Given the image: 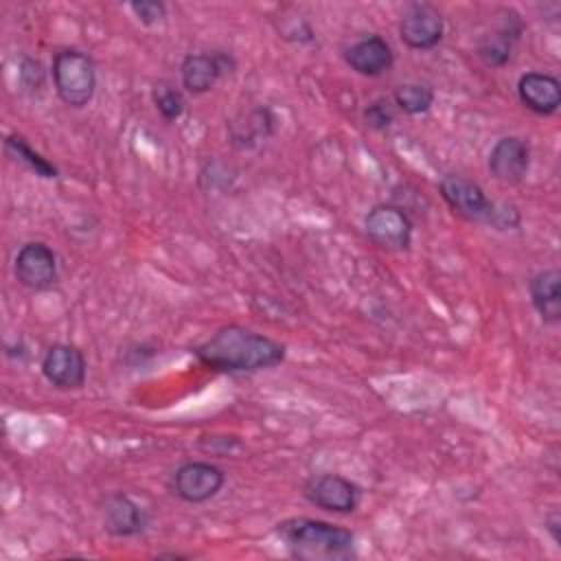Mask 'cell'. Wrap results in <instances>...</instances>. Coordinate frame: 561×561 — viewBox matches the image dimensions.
Listing matches in <instances>:
<instances>
[{"label":"cell","mask_w":561,"mask_h":561,"mask_svg":"<svg viewBox=\"0 0 561 561\" xmlns=\"http://www.w3.org/2000/svg\"><path fill=\"white\" fill-rule=\"evenodd\" d=\"M285 344L241 324H226L193 348L199 364L228 375L274 368L285 362Z\"/></svg>","instance_id":"6da1fadb"},{"label":"cell","mask_w":561,"mask_h":561,"mask_svg":"<svg viewBox=\"0 0 561 561\" xmlns=\"http://www.w3.org/2000/svg\"><path fill=\"white\" fill-rule=\"evenodd\" d=\"M287 552L305 561H342L355 554V535L337 524L313 517H289L276 524Z\"/></svg>","instance_id":"7a4b0ae2"},{"label":"cell","mask_w":561,"mask_h":561,"mask_svg":"<svg viewBox=\"0 0 561 561\" xmlns=\"http://www.w3.org/2000/svg\"><path fill=\"white\" fill-rule=\"evenodd\" d=\"M440 197L447 202V206L462 219L473 224H484L495 230H513L519 226V213L511 204H495L486 197L480 184L473 180L447 173L438 182Z\"/></svg>","instance_id":"3957f363"},{"label":"cell","mask_w":561,"mask_h":561,"mask_svg":"<svg viewBox=\"0 0 561 561\" xmlns=\"http://www.w3.org/2000/svg\"><path fill=\"white\" fill-rule=\"evenodd\" d=\"M50 77L57 96L70 107H85L96 92V66L83 50H57L50 64Z\"/></svg>","instance_id":"277c9868"},{"label":"cell","mask_w":561,"mask_h":561,"mask_svg":"<svg viewBox=\"0 0 561 561\" xmlns=\"http://www.w3.org/2000/svg\"><path fill=\"white\" fill-rule=\"evenodd\" d=\"M366 237L381 250L403 252L412 245V219L397 204H375L364 217Z\"/></svg>","instance_id":"5b68a950"},{"label":"cell","mask_w":561,"mask_h":561,"mask_svg":"<svg viewBox=\"0 0 561 561\" xmlns=\"http://www.w3.org/2000/svg\"><path fill=\"white\" fill-rule=\"evenodd\" d=\"M15 280L31 291H46L59 278L57 254L44 241L24 243L13 261Z\"/></svg>","instance_id":"8992f818"},{"label":"cell","mask_w":561,"mask_h":561,"mask_svg":"<svg viewBox=\"0 0 561 561\" xmlns=\"http://www.w3.org/2000/svg\"><path fill=\"white\" fill-rule=\"evenodd\" d=\"M302 497L329 513H353L359 506V486L340 473H320L302 484Z\"/></svg>","instance_id":"52a82bcc"},{"label":"cell","mask_w":561,"mask_h":561,"mask_svg":"<svg viewBox=\"0 0 561 561\" xmlns=\"http://www.w3.org/2000/svg\"><path fill=\"white\" fill-rule=\"evenodd\" d=\"M224 482H226L224 469L204 460L184 462L171 476L173 493L188 504L208 502L221 491Z\"/></svg>","instance_id":"ba28073f"},{"label":"cell","mask_w":561,"mask_h":561,"mask_svg":"<svg viewBox=\"0 0 561 561\" xmlns=\"http://www.w3.org/2000/svg\"><path fill=\"white\" fill-rule=\"evenodd\" d=\"M42 375L57 390H79L88 377L85 355L75 344H50L42 357Z\"/></svg>","instance_id":"9c48e42d"},{"label":"cell","mask_w":561,"mask_h":561,"mask_svg":"<svg viewBox=\"0 0 561 561\" xmlns=\"http://www.w3.org/2000/svg\"><path fill=\"white\" fill-rule=\"evenodd\" d=\"M445 33V20L440 11L430 2L408 4L399 20V37L412 50H432L440 44Z\"/></svg>","instance_id":"30bf717a"},{"label":"cell","mask_w":561,"mask_h":561,"mask_svg":"<svg viewBox=\"0 0 561 561\" xmlns=\"http://www.w3.org/2000/svg\"><path fill=\"white\" fill-rule=\"evenodd\" d=\"M234 68L237 61L230 53H191L180 64V79L186 92L204 94L213 90L221 77L232 75Z\"/></svg>","instance_id":"8fae6325"},{"label":"cell","mask_w":561,"mask_h":561,"mask_svg":"<svg viewBox=\"0 0 561 561\" xmlns=\"http://www.w3.org/2000/svg\"><path fill=\"white\" fill-rule=\"evenodd\" d=\"M489 173L502 184H519L530 169V147L517 136L495 140L486 160Z\"/></svg>","instance_id":"7c38bea8"},{"label":"cell","mask_w":561,"mask_h":561,"mask_svg":"<svg viewBox=\"0 0 561 561\" xmlns=\"http://www.w3.org/2000/svg\"><path fill=\"white\" fill-rule=\"evenodd\" d=\"M149 526V513L129 495L114 493L103 504V528L112 537H136Z\"/></svg>","instance_id":"4fadbf2b"},{"label":"cell","mask_w":561,"mask_h":561,"mask_svg":"<svg viewBox=\"0 0 561 561\" xmlns=\"http://www.w3.org/2000/svg\"><path fill=\"white\" fill-rule=\"evenodd\" d=\"M344 61L362 77H381L392 68L394 53L381 35H366L344 50Z\"/></svg>","instance_id":"5bb4252c"},{"label":"cell","mask_w":561,"mask_h":561,"mask_svg":"<svg viewBox=\"0 0 561 561\" xmlns=\"http://www.w3.org/2000/svg\"><path fill=\"white\" fill-rule=\"evenodd\" d=\"M517 96L526 110L550 116L561 105V83L548 72H524L517 79Z\"/></svg>","instance_id":"9a60e30c"},{"label":"cell","mask_w":561,"mask_h":561,"mask_svg":"<svg viewBox=\"0 0 561 561\" xmlns=\"http://www.w3.org/2000/svg\"><path fill=\"white\" fill-rule=\"evenodd\" d=\"M561 272L548 267L537 272L528 283V294L535 311L546 324H557L561 320Z\"/></svg>","instance_id":"2e32d148"},{"label":"cell","mask_w":561,"mask_h":561,"mask_svg":"<svg viewBox=\"0 0 561 561\" xmlns=\"http://www.w3.org/2000/svg\"><path fill=\"white\" fill-rule=\"evenodd\" d=\"M276 116L270 107H254L243 116V123H232V142L241 149L254 147L259 140L274 136Z\"/></svg>","instance_id":"e0dca14e"},{"label":"cell","mask_w":561,"mask_h":561,"mask_svg":"<svg viewBox=\"0 0 561 561\" xmlns=\"http://www.w3.org/2000/svg\"><path fill=\"white\" fill-rule=\"evenodd\" d=\"M4 153L13 160V162H20L22 167H26L28 171H33L35 175L39 178H46V180H55L59 175L57 167L53 162H48L39 151H35L26 138L18 136V134H9L4 138Z\"/></svg>","instance_id":"ac0fdd59"},{"label":"cell","mask_w":561,"mask_h":561,"mask_svg":"<svg viewBox=\"0 0 561 561\" xmlns=\"http://www.w3.org/2000/svg\"><path fill=\"white\" fill-rule=\"evenodd\" d=\"M519 33H522V28H511V24L506 22L495 35H491L478 44V57L491 68L506 66L511 59L513 44L519 37Z\"/></svg>","instance_id":"d6986e66"},{"label":"cell","mask_w":561,"mask_h":561,"mask_svg":"<svg viewBox=\"0 0 561 561\" xmlns=\"http://www.w3.org/2000/svg\"><path fill=\"white\" fill-rule=\"evenodd\" d=\"M394 105L410 114V116H416V114H425L432 103H434V90L427 85V83H419V81H410V83H401L394 88Z\"/></svg>","instance_id":"ffe728a7"},{"label":"cell","mask_w":561,"mask_h":561,"mask_svg":"<svg viewBox=\"0 0 561 561\" xmlns=\"http://www.w3.org/2000/svg\"><path fill=\"white\" fill-rule=\"evenodd\" d=\"M151 99H153V105H156V110L160 112V116L164 121H178L186 110L184 94L178 88L167 85V83L156 85L153 92H151Z\"/></svg>","instance_id":"44dd1931"},{"label":"cell","mask_w":561,"mask_h":561,"mask_svg":"<svg viewBox=\"0 0 561 561\" xmlns=\"http://www.w3.org/2000/svg\"><path fill=\"white\" fill-rule=\"evenodd\" d=\"M364 123L373 131H386L394 123V105L388 99H375L364 107Z\"/></svg>","instance_id":"7402d4cb"},{"label":"cell","mask_w":561,"mask_h":561,"mask_svg":"<svg viewBox=\"0 0 561 561\" xmlns=\"http://www.w3.org/2000/svg\"><path fill=\"white\" fill-rule=\"evenodd\" d=\"M129 9L136 15V20L145 26H156L167 18V7L158 0H134L129 2Z\"/></svg>","instance_id":"603a6c76"},{"label":"cell","mask_w":561,"mask_h":561,"mask_svg":"<svg viewBox=\"0 0 561 561\" xmlns=\"http://www.w3.org/2000/svg\"><path fill=\"white\" fill-rule=\"evenodd\" d=\"M20 83L26 88V90H37L44 85V70H42V64L35 61V59H22L20 64Z\"/></svg>","instance_id":"cb8c5ba5"},{"label":"cell","mask_w":561,"mask_h":561,"mask_svg":"<svg viewBox=\"0 0 561 561\" xmlns=\"http://www.w3.org/2000/svg\"><path fill=\"white\" fill-rule=\"evenodd\" d=\"M546 524H548V530L552 533V539H554V541H559V533H557V528H559V513H557V511H552Z\"/></svg>","instance_id":"d4e9b609"}]
</instances>
